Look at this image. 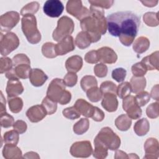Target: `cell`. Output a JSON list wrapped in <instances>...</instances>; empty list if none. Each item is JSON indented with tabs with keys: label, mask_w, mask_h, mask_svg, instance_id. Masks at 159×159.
Instances as JSON below:
<instances>
[{
	"label": "cell",
	"mask_w": 159,
	"mask_h": 159,
	"mask_svg": "<svg viewBox=\"0 0 159 159\" xmlns=\"http://www.w3.org/2000/svg\"><path fill=\"white\" fill-rule=\"evenodd\" d=\"M106 20L107 30L111 35L118 37L125 46L132 45L140 24L138 16L132 11H120L108 15Z\"/></svg>",
	"instance_id": "cell-1"
},
{
	"label": "cell",
	"mask_w": 159,
	"mask_h": 159,
	"mask_svg": "<svg viewBox=\"0 0 159 159\" xmlns=\"http://www.w3.org/2000/svg\"><path fill=\"white\" fill-rule=\"evenodd\" d=\"M90 16L80 21L83 31L86 32L91 40L92 43L97 42L101 35L106 34L107 29L106 18L104 17V11L102 9L90 6Z\"/></svg>",
	"instance_id": "cell-2"
},
{
	"label": "cell",
	"mask_w": 159,
	"mask_h": 159,
	"mask_svg": "<svg viewBox=\"0 0 159 159\" xmlns=\"http://www.w3.org/2000/svg\"><path fill=\"white\" fill-rule=\"evenodd\" d=\"M47 96L61 105L68 104L71 98V93L65 90L63 80L59 78L53 79L50 82L47 89Z\"/></svg>",
	"instance_id": "cell-3"
},
{
	"label": "cell",
	"mask_w": 159,
	"mask_h": 159,
	"mask_svg": "<svg viewBox=\"0 0 159 159\" xmlns=\"http://www.w3.org/2000/svg\"><path fill=\"white\" fill-rule=\"evenodd\" d=\"M21 24L22 30L27 41L32 44L38 43L41 40V34L37 29L35 16L32 14L23 16Z\"/></svg>",
	"instance_id": "cell-4"
},
{
	"label": "cell",
	"mask_w": 159,
	"mask_h": 159,
	"mask_svg": "<svg viewBox=\"0 0 159 159\" xmlns=\"http://www.w3.org/2000/svg\"><path fill=\"white\" fill-rule=\"evenodd\" d=\"M94 142L99 143L111 150H116L120 147V139L111 128L106 127L99 132Z\"/></svg>",
	"instance_id": "cell-5"
},
{
	"label": "cell",
	"mask_w": 159,
	"mask_h": 159,
	"mask_svg": "<svg viewBox=\"0 0 159 159\" xmlns=\"http://www.w3.org/2000/svg\"><path fill=\"white\" fill-rule=\"evenodd\" d=\"M74 30V22L67 16L61 17L57 22V27L53 32V39L60 42L63 38L70 35Z\"/></svg>",
	"instance_id": "cell-6"
},
{
	"label": "cell",
	"mask_w": 159,
	"mask_h": 159,
	"mask_svg": "<svg viewBox=\"0 0 159 159\" xmlns=\"http://www.w3.org/2000/svg\"><path fill=\"white\" fill-rule=\"evenodd\" d=\"M19 45L18 37L13 32H7L4 35L1 32L0 50L2 56H6Z\"/></svg>",
	"instance_id": "cell-7"
},
{
	"label": "cell",
	"mask_w": 159,
	"mask_h": 159,
	"mask_svg": "<svg viewBox=\"0 0 159 159\" xmlns=\"http://www.w3.org/2000/svg\"><path fill=\"white\" fill-rule=\"evenodd\" d=\"M66 11L79 20L90 16V11L82 5L81 1H68L66 4Z\"/></svg>",
	"instance_id": "cell-8"
},
{
	"label": "cell",
	"mask_w": 159,
	"mask_h": 159,
	"mask_svg": "<svg viewBox=\"0 0 159 159\" xmlns=\"http://www.w3.org/2000/svg\"><path fill=\"white\" fill-rule=\"evenodd\" d=\"M122 107L127 112V115L131 119H139L142 114L140 107L137 104L134 96H127L123 99Z\"/></svg>",
	"instance_id": "cell-9"
},
{
	"label": "cell",
	"mask_w": 159,
	"mask_h": 159,
	"mask_svg": "<svg viewBox=\"0 0 159 159\" xmlns=\"http://www.w3.org/2000/svg\"><path fill=\"white\" fill-rule=\"evenodd\" d=\"M70 152L75 157L87 158L93 153V148L89 141H80L73 143Z\"/></svg>",
	"instance_id": "cell-10"
},
{
	"label": "cell",
	"mask_w": 159,
	"mask_h": 159,
	"mask_svg": "<svg viewBox=\"0 0 159 159\" xmlns=\"http://www.w3.org/2000/svg\"><path fill=\"white\" fill-rule=\"evenodd\" d=\"M20 20L19 14L16 11H9L0 17L1 32H8L14 27Z\"/></svg>",
	"instance_id": "cell-11"
},
{
	"label": "cell",
	"mask_w": 159,
	"mask_h": 159,
	"mask_svg": "<svg viewBox=\"0 0 159 159\" xmlns=\"http://www.w3.org/2000/svg\"><path fill=\"white\" fill-rule=\"evenodd\" d=\"M64 6L58 0H48L45 1L43 7V12L48 17H58L63 12Z\"/></svg>",
	"instance_id": "cell-12"
},
{
	"label": "cell",
	"mask_w": 159,
	"mask_h": 159,
	"mask_svg": "<svg viewBox=\"0 0 159 159\" xmlns=\"http://www.w3.org/2000/svg\"><path fill=\"white\" fill-rule=\"evenodd\" d=\"M75 41L71 35L67 36L55 44V51L57 55H63L73 51L75 48Z\"/></svg>",
	"instance_id": "cell-13"
},
{
	"label": "cell",
	"mask_w": 159,
	"mask_h": 159,
	"mask_svg": "<svg viewBox=\"0 0 159 159\" xmlns=\"http://www.w3.org/2000/svg\"><path fill=\"white\" fill-rule=\"evenodd\" d=\"M99 61L102 63L112 64L116 62L117 55L116 53L110 47H103L99 48L98 50Z\"/></svg>",
	"instance_id": "cell-14"
},
{
	"label": "cell",
	"mask_w": 159,
	"mask_h": 159,
	"mask_svg": "<svg viewBox=\"0 0 159 159\" xmlns=\"http://www.w3.org/2000/svg\"><path fill=\"white\" fill-rule=\"evenodd\" d=\"M47 115L44 107L39 104L30 107L26 112L27 117L32 122H38L42 120Z\"/></svg>",
	"instance_id": "cell-15"
},
{
	"label": "cell",
	"mask_w": 159,
	"mask_h": 159,
	"mask_svg": "<svg viewBox=\"0 0 159 159\" xmlns=\"http://www.w3.org/2000/svg\"><path fill=\"white\" fill-rule=\"evenodd\" d=\"M74 106L83 116L86 117L93 118L96 107L93 106L83 99H78L75 102Z\"/></svg>",
	"instance_id": "cell-16"
},
{
	"label": "cell",
	"mask_w": 159,
	"mask_h": 159,
	"mask_svg": "<svg viewBox=\"0 0 159 159\" xmlns=\"http://www.w3.org/2000/svg\"><path fill=\"white\" fill-rule=\"evenodd\" d=\"M144 149L145 152L144 158H157L158 157V142L156 139H148L145 142Z\"/></svg>",
	"instance_id": "cell-17"
},
{
	"label": "cell",
	"mask_w": 159,
	"mask_h": 159,
	"mask_svg": "<svg viewBox=\"0 0 159 159\" xmlns=\"http://www.w3.org/2000/svg\"><path fill=\"white\" fill-rule=\"evenodd\" d=\"M23 91L24 87L19 79L14 78L8 80L6 86V93L8 99L20 95Z\"/></svg>",
	"instance_id": "cell-18"
},
{
	"label": "cell",
	"mask_w": 159,
	"mask_h": 159,
	"mask_svg": "<svg viewBox=\"0 0 159 159\" xmlns=\"http://www.w3.org/2000/svg\"><path fill=\"white\" fill-rule=\"evenodd\" d=\"M101 105L104 109L109 112L116 111L118 107V101L116 95L113 93L103 94Z\"/></svg>",
	"instance_id": "cell-19"
},
{
	"label": "cell",
	"mask_w": 159,
	"mask_h": 159,
	"mask_svg": "<svg viewBox=\"0 0 159 159\" xmlns=\"http://www.w3.org/2000/svg\"><path fill=\"white\" fill-rule=\"evenodd\" d=\"M29 78L31 84L36 87L42 86L48 79L47 75L39 68L31 69Z\"/></svg>",
	"instance_id": "cell-20"
},
{
	"label": "cell",
	"mask_w": 159,
	"mask_h": 159,
	"mask_svg": "<svg viewBox=\"0 0 159 159\" xmlns=\"http://www.w3.org/2000/svg\"><path fill=\"white\" fill-rule=\"evenodd\" d=\"M83 66V59L79 55H73L69 57L65 62V67L68 72L76 73Z\"/></svg>",
	"instance_id": "cell-21"
},
{
	"label": "cell",
	"mask_w": 159,
	"mask_h": 159,
	"mask_svg": "<svg viewBox=\"0 0 159 159\" xmlns=\"http://www.w3.org/2000/svg\"><path fill=\"white\" fill-rule=\"evenodd\" d=\"M141 62L147 70H158V51L144 57Z\"/></svg>",
	"instance_id": "cell-22"
},
{
	"label": "cell",
	"mask_w": 159,
	"mask_h": 159,
	"mask_svg": "<svg viewBox=\"0 0 159 159\" xmlns=\"http://www.w3.org/2000/svg\"><path fill=\"white\" fill-rule=\"evenodd\" d=\"M3 157L6 159L22 158V152L19 147L15 145L5 144L2 150Z\"/></svg>",
	"instance_id": "cell-23"
},
{
	"label": "cell",
	"mask_w": 159,
	"mask_h": 159,
	"mask_svg": "<svg viewBox=\"0 0 159 159\" xmlns=\"http://www.w3.org/2000/svg\"><path fill=\"white\" fill-rule=\"evenodd\" d=\"M132 92L137 94L145 89L146 86V79L143 76H133L130 82Z\"/></svg>",
	"instance_id": "cell-24"
},
{
	"label": "cell",
	"mask_w": 159,
	"mask_h": 159,
	"mask_svg": "<svg viewBox=\"0 0 159 159\" xmlns=\"http://www.w3.org/2000/svg\"><path fill=\"white\" fill-rule=\"evenodd\" d=\"M91 40L89 34L84 31L79 32L75 39V43L80 49H84L88 47L91 43Z\"/></svg>",
	"instance_id": "cell-25"
},
{
	"label": "cell",
	"mask_w": 159,
	"mask_h": 159,
	"mask_svg": "<svg viewBox=\"0 0 159 159\" xmlns=\"http://www.w3.org/2000/svg\"><path fill=\"white\" fill-rule=\"evenodd\" d=\"M150 47V41L145 37H140L133 43V49L137 53H142Z\"/></svg>",
	"instance_id": "cell-26"
},
{
	"label": "cell",
	"mask_w": 159,
	"mask_h": 159,
	"mask_svg": "<svg viewBox=\"0 0 159 159\" xmlns=\"http://www.w3.org/2000/svg\"><path fill=\"white\" fill-rule=\"evenodd\" d=\"M150 130V124L145 118L139 120L134 125V130L139 136H143L146 135Z\"/></svg>",
	"instance_id": "cell-27"
},
{
	"label": "cell",
	"mask_w": 159,
	"mask_h": 159,
	"mask_svg": "<svg viewBox=\"0 0 159 159\" xmlns=\"http://www.w3.org/2000/svg\"><path fill=\"white\" fill-rule=\"evenodd\" d=\"M132 120L127 114H122L115 120L116 127L121 131L127 130L131 126Z\"/></svg>",
	"instance_id": "cell-28"
},
{
	"label": "cell",
	"mask_w": 159,
	"mask_h": 159,
	"mask_svg": "<svg viewBox=\"0 0 159 159\" xmlns=\"http://www.w3.org/2000/svg\"><path fill=\"white\" fill-rule=\"evenodd\" d=\"M89 122L86 118H82L78 121L73 127V132L77 135H82L89 129Z\"/></svg>",
	"instance_id": "cell-29"
},
{
	"label": "cell",
	"mask_w": 159,
	"mask_h": 159,
	"mask_svg": "<svg viewBox=\"0 0 159 159\" xmlns=\"http://www.w3.org/2000/svg\"><path fill=\"white\" fill-rule=\"evenodd\" d=\"M81 87L84 91H87L88 89L97 86L98 82L94 76L91 75H86L82 78L80 82Z\"/></svg>",
	"instance_id": "cell-30"
},
{
	"label": "cell",
	"mask_w": 159,
	"mask_h": 159,
	"mask_svg": "<svg viewBox=\"0 0 159 159\" xmlns=\"http://www.w3.org/2000/svg\"><path fill=\"white\" fill-rule=\"evenodd\" d=\"M3 140L5 144L16 146L19 142V133L14 129L7 131L4 133Z\"/></svg>",
	"instance_id": "cell-31"
},
{
	"label": "cell",
	"mask_w": 159,
	"mask_h": 159,
	"mask_svg": "<svg viewBox=\"0 0 159 159\" xmlns=\"http://www.w3.org/2000/svg\"><path fill=\"white\" fill-rule=\"evenodd\" d=\"M8 104L11 111L13 113L19 112L23 107V101L22 99L17 97L9 98Z\"/></svg>",
	"instance_id": "cell-32"
},
{
	"label": "cell",
	"mask_w": 159,
	"mask_h": 159,
	"mask_svg": "<svg viewBox=\"0 0 159 159\" xmlns=\"http://www.w3.org/2000/svg\"><path fill=\"white\" fill-rule=\"evenodd\" d=\"M42 52L44 57L48 58H53L57 56L55 51V44L52 42L44 43L42 47Z\"/></svg>",
	"instance_id": "cell-33"
},
{
	"label": "cell",
	"mask_w": 159,
	"mask_h": 159,
	"mask_svg": "<svg viewBox=\"0 0 159 159\" xmlns=\"http://www.w3.org/2000/svg\"><path fill=\"white\" fill-rule=\"evenodd\" d=\"M57 102L46 96L42 102V106L45 109L47 115H52L55 113L57 109Z\"/></svg>",
	"instance_id": "cell-34"
},
{
	"label": "cell",
	"mask_w": 159,
	"mask_h": 159,
	"mask_svg": "<svg viewBox=\"0 0 159 159\" xmlns=\"http://www.w3.org/2000/svg\"><path fill=\"white\" fill-rule=\"evenodd\" d=\"M131 92L132 89L130 83L127 81L120 83L117 87V94L121 99H124L126 96H129Z\"/></svg>",
	"instance_id": "cell-35"
},
{
	"label": "cell",
	"mask_w": 159,
	"mask_h": 159,
	"mask_svg": "<svg viewBox=\"0 0 159 159\" xmlns=\"http://www.w3.org/2000/svg\"><path fill=\"white\" fill-rule=\"evenodd\" d=\"M143 19L144 22L148 26L155 27L158 25V17L157 12H147L143 15Z\"/></svg>",
	"instance_id": "cell-36"
},
{
	"label": "cell",
	"mask_w": 159,
	"mask_h": 159,
	"mask_svg": "<svg viewBox=\"0 0 159 159\" xmlns=\"http://www.w3.org/2000/svg\"><path fill=\"white\" fill-rule=\"evenodd\" d=\"M86 95L88 98L93 102H98L102 97V93L98 86H95L88 89L86 91Z\"/></svg>",
	"instance_id": "cell-37"
},
{
	"label": "cell",
	"mask_w": 159,
	"mask_h": 159,
	"mask_svg": "<svg viewBox=\"0 0 159 159\" xmlns=\"http://www.w3.org/2000/svg\"><path fill=\"white\" fill-rule=\"evenodd\" d=\"M39 9V2L35 1L31 2L22 8L20 11V15L23 16L28 14L34 15L38 11Z\"/></svg>",
	"instance_id": "cell-38"
},
{
	"label": "cell",
	"mask_w": 159,
	"mask_h": 159,
	"mask_svg": "<svg viewBox=\"0 0 159 159\" xmlns=\"http://www.w3.org/2000/svg\"><path fill=\"white\" fill-rule=\"evenodd\" d=\"M94 150L93 152V157L96 158H104L107 157V148L104 147V145L94 142Z\"/></svg>",
	"instance_id": "cell-39"
},
{
	"label": "cell",
	"mask_w": 159,
	"mask_h": 159,
	"mask_svg": "<svg viewBox=\"0 0 159 159\" xmlns=\"http://www.w3.org/2000/svg\"><path fill=\"white\" fill-rule=\"evenodd\" d=\"M103 94L105 93H113L117 94V86L116 84L110 81H106L101 83L99 88Z\"/></svg>",
	"instance_id": "cell-40"
},
{
	"label": "cell",
	"mask_w": 159,
	"mask_h": 159,
	"mask_svg": "<svg viewBox=\"0 0 159 159\" xmlns=\"http://www.w3.org/2000/svg\"><path fill=\"white\" fill-rule=\"evenodd\" d=\"M134 98L137 104L139 107L144 106L149 102L150 99V96L147 91H141L137 93L135 96H134Z\"/></svg>",
	"instance_id": "cell-41"
},
{
	"label": "cell",
	"mask_w": 159,
	"mask_h": 159,
	"mask_svg": "<svg viewBox=\"0 0 159 159\" xmlns=\"http://www.w3.org/2000/svg\"><path fill=\"white\" fill-rule=\"evenodd\" d=\"M62 113L65 117H66L68 119H71V120H74V119H78L81 116V114L75 108V107L74 106L72 107H69L66 109H64L62 111Z\"/></svg>",
	"instance_id": "cell-42"
},
{
	"label": "cell",
	"mask_w": 159,
	"mask_h": 159,
	"mask_svg": "<svg viewBox=\"0 0 159 159\" xmlns=\"http://www.w3.org/2000/svg\"><path fill=\"white\" fill-rule=\"evenodd\" d=\"M0 123L2 127L9 128L11 126H13L14 124V117L9 115L6 112L1 114Z\"/></svg>",
	"instance_id": "cell-43"
},
{
	"label": "cell",
	"mask_w": 159,
	"mask_h": 159,
	"mask_svg": "<svg viewBox=\"0 0 159 159\" xmlns=\"http://www.w3.org/2000/svg\"><path fill=\"white\" fill-rule=\"evenodd\" d=\"M159 105L158 102L152 103L148 106L146 109L147 116L150 119H155L158 117L159 115Z\"/></svg>",
	"instance_id": "cell-44"
},
{
	"label": "cell",
	"mask_w": 159,
	"mask_h": 159,
	"mask_svg": "<svg viewBox=\"0 0 159 159\" xmlns=\"http://www.w3.org/2000/svg\"><path fill=\"white\" fill-rule=\"evenodd\" d=\"M147 71V70L141 61L133 65L132 66V72L134 76H143Z\"/></svg>",
	"instance_id": "cell-45"
},
{
	"label": "cell",
	"mask_w": 159,
	"mask_h": 159,
	"mask_svg": "<svg viewBox=\"0 0 159 159\" xmlns=\"http://www.w3.org/2000/svg\"><path fill=\"white\" fill-rule=\"evenodd\" d=\"M126 75L127 71L123 68H117L112 71V78L118 83L123 81L125 78Z\"/></svg>",
	"instance_id": "cell-46"
},
{
	"label": "cell",
	"mask_w": 159,
	"mask_h": 159,
	"mask_svg": "<svg viewBox=\"0 0 159 159\" xmlns=\"http://www.w3.org/2000/svg\"><path fill=\"white\" fill-rule=\"evenodd\" d=\"M13 67L12 60L8 57H2L0 59V71L1 73L7 72Z\"/></svg>",
	"instance_id": "cell-47"
},
{
	"label": "cell",
	"mask_w": 159,
	"mask_h": 159,
	"mask_svg": "<svg viewBox=\"0 0 159 159\" xmlns=\"http://www.w3.org/2000/svg\"><path fill=\"white\" fill-rule=\"evenodd\" d=\"M65 86L68 87H73L76 85L78 80V76L75 73L68 72L63 80Z\"/></svg>",
	"instance_id": "cell-48"
},
{
	"label": "cell",
	"mask_w": 159,
	"mask_h": 159,
	"mask_svg": "<svg viewBox=\"0 0 159 159\" xmlns=\"http://www.w3.org/2000/svg\"><path fill=\"white\" fill-rule=\"evenodd\" d=\"M94 72L96 76L99 78L105 77L107 73V67L103 63H98L95 65Z\"/></svg>",
	"instance_id": "cell-49"
},
{
	"label": "cell",
	"mask_w": 159,
	"mask_h": 159,
	"mask_svg": "<svg viewBox=\"0 0 159 159\" xmlns=\"http://www.w3.org/2000/svg\"><path fill=\"white\" fill-rule=\"evenodd\" d=\"M12 63H13V66H15L19 64H22V63L30 64V61L29 57L23 53H20V54H17L13 57Z\"/></svg>",
	"instance_id": "cell-50"
},
{
	"label": "cell",
	"mask_w": 159,
	"mask_h": 159,
	"mask_svg": "<svg viewBox=\"0 0 159 159\" xmlns=\"http://www.w3.org/2000/svg\"><path fill=\"white\" fill-rule=\"evenodd\" d=\"M88 2L91 4V6L98 7L102 9L103 8H110L114 3V1H89Z\"/></svg>",
	"instance_id": "cell-51"
},
{
	"label": "cell",
	"mask_w": 159,
	"mask_h": 159,
	"mask_svg": "<svg viewBox=\"0 0 159 159\" xmlns=\"http://www.w3.org/2000/svg\"><path fill=\"white\" fill-rule=\"evenodd\" d=\"M84 60L88 63H96L99 61V57L97 50H91L84 56Z\"/></svg>",
	"instance_id": "cell-52"
},
{
	"label": "cell",
	"mask_w": 159,
	"mask_h": 159,
	"mask_svg": "<svg viewBox=\"0 0 159 159\" xmlns=\"http://www.w3.org/2000/svg\"><path fill=\"white\" fill-rule=\"evenodd\" d=\"M13 128L19 134H22L26 131L27 126V124L24 121L21 120H17L14 122L13 125Z\"/></svg>",
	"instance_id": "cell-53"
},
{
	"label": "cell",
	"mask_w": 159,
	"mask_h": 159,
	"mask_svg": "<svg viewBox=\"0 0 159 159\" xmlns=\"http://www.w3.org/2000/svg\"><path fill=\"white\" fill-rule=\"evenodd\" d=\"M104 118V114L102 110L96 107L95 113L93 117V119L96 122H101Z\"/></svg>",
	"instance_id": "cell-54"
},
{
	"label": "cell",
	"mask_w": 159,
	"mask_h": 159,
	"mask_svg": "<svg viewBox=\"0 0 159 159\" xmlns=\"http://www.w3.org/2000/svg\"><path fill=\"white\" fill-rule=\"evenodd\" d=\"M150 95L153 99H155L156 101H158V84H156L153 87Z\"/></svg>",
	"instance_id": "cell-55"
},
{
	"label": "cell",
	"mask_w": 159,
	"mask_h": 159,
	"mask_svg": "<svg viewBox=\"0 0 159 159\" xmlns=\"http://www.w3.org/2000/svg\"><path fill=\"white\" fill-rule=\"evenodd\" d=\"M6 112V100L4 98L3 94L1 91V114Z\"/></svg>",
	"instance_id": "cell-56"
},
{
	"label": "cell",
	"mask_w": 159,
	"mask_h": 159,
	"mask_svg": "<svg viewBox=\"0 0 159 159\" xmlns=\"http://www.w3.org/2000/svg\"><path fill=\"white\" fill-rule=\"evenodd\" d=\"M141 2L142 4H144V6H147V7H153V6H155L156 4L158 3V1H141Z\"/></svg>",
	"instance_id": "cell-57"
}]
</instances>
